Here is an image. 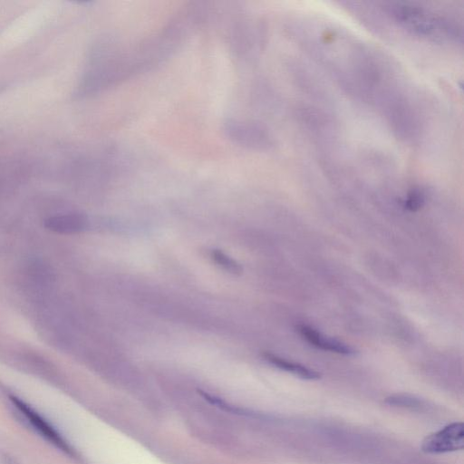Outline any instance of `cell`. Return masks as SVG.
<instances>
[{
    "instance_id": "1",
    "label": "cell",
    "mask_w": 464,
    "mask_h": 464,
    "mask_svg": "<svg viewBox=\"0 0 464 464\" xmlns=\"http://www.w3.org/2000/svg\"><path fill=\"white\" fill-rule=\"evenodd\" d=\"M377 12L407 34L435 44H456L461 25L445 9L412 2L382 4Z\"/></svg>"
},
{
    "instance_id": "2",
    "label": "cell",
    "mask_w": 464,
    "mask_h": 464,
    "mask_svg": "<svg viewBox=\"0 0 464 464\" xmlns=\"http://www.w3.org/2000/svg\"><path fill=\"white\" fill-rule=\"evenodd\" d=\"M464 430L461 422H453L428 436L421 449L426 453L439 454L462 450Z\"/></svg>"
},
{
    "instance_id": "3",
    "label": "cell",
    "mask_w": 464,
    "mask_h": 464,
    "mask_svg": "<svg viewBox=\"0 0 464 464\" xmlns=\"http://www.w3.org/2000/svg\"><path fill=\"white\" fill-rule=\"evenodd\" d=\"M295 329L304 340L318 349L343 355L356 353V350L353 346L335 338L326 336L309 324H298Z\"/></svg>"
},
{
    "instance_id": "4",
    "label": "cell",
    "mask_w": 464,
    "mask_h": 464,
    "mask_svg": "<svg viewBox=\"0 0 464 464\" xmlns=\"http://www.w3.org/2000/svg\"><path fill=\"white\" fill-rule=\"evenodd\" d=\"M10 400L16 409L26 418L31 425L46 440L64 451H69L66 442L60 434L35 411L22 400L10 396Z\"/></svg>"
},
{
    "instance_id": "5",
    "label": "cell",
    "mask_w": 464,
    "mask_h": 464,
    "mask_svg": "<svg viewBox=\"0 0 464 464\" xmlns=\"http://www.w3.org/2000/svg\"><path fill=\"white\" fill-rule=\"evenodd\" d=\"M226 131L237 142L247 146L264 147L269 144V138L260 126L243 121H228Z\"/></svg>"
},
{
    "instance_id": "6",
    "label": "cell",
    "mask_w": 464,
    "mask_h": 464,
    "mask_svg": "<svg viewBox=\"0 0 464 464\" xmlns=\"http://www.w3.org/2000/svg\"><path fill=\"white\" fill-rule=\"evenodd\" d=\"M85 218L80 214H61L49 217L44 226L59 234H72L81 231L85 227Z\"/></svg>"
},
{
    "instance_id": "7",
    "label": "cell",
    "mask_w": 464,
    "mask_h": 464,
    "mask_svg": "<svg viewBox=\"0 0 464 464\" xmlns=\"http://www.w3.org/2000/svg\"><path fill=\"white\" fill-rule=\"evenodd\" d=\"M263 357L274 366L305 380H317L321 374L303 364L282 358L271 353H264Z\"/></svg>"
},
{
    "instance_id": "8",
    "label": "cell",
    "mask_w": 464,
    "mask_h": 464,
    "mask_svg": "<svg viewBox=\"0 0 464 464\" xmlns=\"http://www.w3.org/2000/svg\"><path fill=\"white\" fill-rule=\"evenodd\" d=\"M424 203V192L419 188H412L411 189L409 190L404 199L403 207L408 211L416 212L423 207Z\"/></svg>"
},
{
    "instance_id": "9",
    "label": "cell",
    "mask_w": 464,
    "mask_h": 464,
    "mask_svg": "<svg viewBox=\"0 0 464 464\" xmlns=\"http://www.w3.org/2000/svg\"><path fill=\"white\" fill-rule=\"evenodd\" d=\"M211 257L215 263L230 273L240 274L242 272L240 265L220 250H213L211 252Z\"/></svg>"
},
{
    "instance_id": "10",
    "label": "cell",
    "mask_w": 464,
    "mask_h": 464,
    "mask_svg": "<svg viewBox=\"0 0 464 464\" xmlns=\"http://www.w3.org/2000/svg\"><path fill=\"white\" fill-rule=\"evenodd\" d=\"M386 402L396 406L417 407L420 405L421 401L418 398L410 395L395 394L388 397Z\"/></svg>"
}]
</instances>
